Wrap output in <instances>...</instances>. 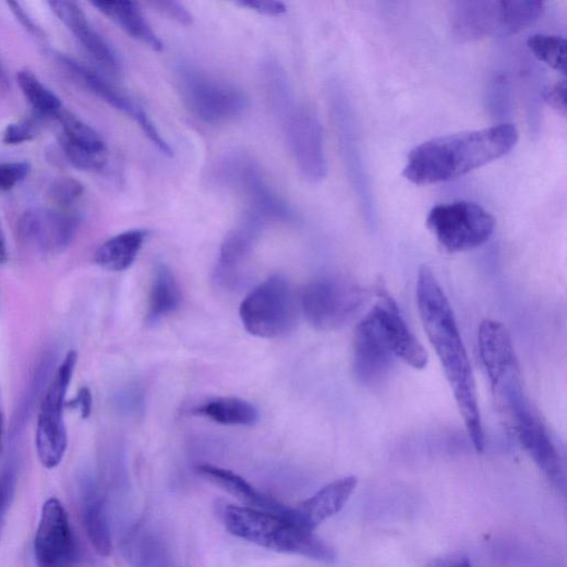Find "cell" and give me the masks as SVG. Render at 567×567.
Here are the masks:
<instances>
[{"instance_id":"836d02e7","label":"cell","mask_w":567,"mask_h":567,"mask_svg":"<svg viewBox=\"0 0 567 567\" xmlns=\"http://www.w3.org/2000/svg\"><path fill=\"white\" fill-rule=\"evenodd\" d=\"M84 186L81 182L71 178H62L53 183L50 190L52 202L59 206V209L73 205L82 197Z\"/></svg>"},{"instance_id":"d590c367","label":"cell","mask_w":567,"mask_h":567,"mask_svg":"<svg viewBox=\"0 0 567 567\" xmlns=\"http://www.w3.org/2000/svg\"><path fill=\"white\" fill-rule=\"evenodd\" d=\"M37 133V126L31 120L10 124L4 132V144L10 146L22 145L32 141Z\"/></svg>"},{"instance_id":"603a6c76","label":"cell","mask_w":567,"mask_h":567,"mask_svg":"<svg viewBox=\"0 0 567 567\" xmlns=\"http://www.w3.org/2000/svg\"><path fill=\"white\" fill-rule=\"evenodd\" d=\"M261 219L246 215L242 222L226 238L219 256L217 278L231 281L239 267L248 258L265 227Z\"/></svg>"},{"instance_id":"5bb4252c","label":"cell","mask_w":567,"mask_h":567,"mask_svg":"<svg viewBox=\"0 0 567 567\" xmlns=\"http://www.w3.org/2000/svg\"><path fill=\"white\" fill-rule=\"evenodd\" d=\"M395 354L377 319L370 312L358 325L352 340V370L366 386L382 383L390 373Z\"/></svg>"},{"instance_id":"52a82bcc","label":"cell","mask_w":567,"mask_h":567,"mask_svg":"<svg viewBox=\"0 0 567 567\" xmlns=\"http://www.w3.org/2000/svg\"><path fill=\"white\" fill-rule=\"evenodd\" d=\"M300 311V300L291 282L276 275L246 295L240 307V317L251 335L275 339L295 329Z\"/></svg>"},{"instance_id":"9c48e42d","label":"cell","mask_w":567,"mask_h":567,"mask_svg":"<svg viewBox=\"0 0 567 567\" xmlns=\"http://www.w3.org/2000/svg\"><path fill=\"white\" fill-rule=\"evenodd\" d=\"M281 122L289 149L301 174L311 183L322 182L327 173L323 128L318 118L297 101L295 95L272 106Z\"/></svg>"},{"instance_id":"8d00e7d4","label":"cell","mask_w":567,"mask_h":567,"mask_svg":"<svg viewBox=\"0 0 567 567\" xmlns=\"http://www.w3.org/2000/svg\"><path fill=\"white\" fill-rule=\"evenodd\" d=\"M157 11L177 23L190 26L193 24L192 14L180 3L177 2H154L150 3Z\"/></svg>"},{"instance_id":"5b68a950","label":"cell","mask_w":567,"mask_h":567,"mask_svg":"<svg viewBox=\"0 0 567 567\" xmlns=\"http://www.w3.org/2000/svg\"><path fill=\"white\" fill-rule=\"evenodd\" d=\"M543 12L544 4L535 0H470L455 4L451 27L462 41L504 37L533 25Z\"/></svg>"},{"instance_id":"7bdbcfd3","label":"cell","mask_w":567,"mask_h":567,"mask_svg":"<svg viewBox=\"0 0 567 567\" xmlns=\"http://www.w3.org/2000/svg\"><path fill=\"white\" fill-rule=\"evenodd\" d=\"M4 412L2 407V394H0V453H2L3 448V438H4Z\"/></svg>"},{"instance_id":"d6986e66","label":"cell","mask_w":567,"mask_h":567,"mask_svg":"<svg viewBox=\"0 0 567 567\" xmlns=\"http://www.w3.org/2000/svg\"><path fill=\"white\" fill-rule=\"evenodd\" d=\"M52 12L75 35L84 48L108 73H120V61L109 43L95 29L85 12L74 2H50Z\"/></svg>"},{"instance_id":"44dd1931","label":"cell","mask_w":567,"mask_h":567,"mask_svg":"<svg viewBox=\"0 0 567 567\" xmlns=\"http://www.w3.org/2000/svg\"><path fill=\"white\" fill-rule=\"evenodd\" d=\"M357 486V476H346L329 483L298 508H293L294 520L314 531L346 506Z\"/></svg>"},{"instance_id":"b9f144b4","label":"cell","mask_w":567,"mask_h":567,"mask_svg":"<svg viewBox=\"0 0 567 567\" xmlns=\"http://www.w3.org/2000/svg\"><path fill=\"white\" fill-rule=\"evenodd\" d=\"M8 260L9 251L7 245V239L2 226H0V263H5Z\"/></svg>"},{"instance_id":"f546056e","label":"cell","mask_w":567,"mask_h":567,"mask_svg":"<svg viewBox=\"0 0 567 567\" xmlns=\"http://www.w3.org/2000/svg\"><path fill=\"white\" fill-rule=\"evenodd\" d=\"M17 84L33 108L41 116L53 117L61 111V100L46 87L31 71L17 74Z\"/></svg>"},{"instance_id":"cb8c5ba5","label":"cell","mask_w":567,"mask_h":567,"mask_svg":"<svg viewBox=\"0 0 567 567\" xmlns=\"http://www.w3.org/2000/svg\"><path fill=\"white\" fill-rule=\"evenodd\" d=\"M82 516L86 533L96 552L108 557L112 552V536L102 494L94 482L82 487Z\"/></svg>"},{"instance_id":"f1b7e54d","label":"cell","mask_w":567,"mask_h":567,"mask_svg":"<svg viewBox=\"0 0 567 567\" xmlns=\"http://www.w3.org/2000/svg\"><path fill=\"white\" fill-rule=\"evenodd\" d=\"M61 61L68 67V69L73 71V73H75L76 76L81 79L82 82L86 85V87L89 88L96 96H98L114 109L128 114L135 122L137 121V118L145 113L144 111L146 110L144 108L119 93L92 69L65 57H61Z\"/></svg>"},{"instance_id":"8992f818","label":"cell","mask_w":567,"mask_h":567,"mask_svg":"<svg viewBox=\"0 0 567 567\" xmlns=\"http://www.w3.org/2000/svg\"><path fill=\"white\" fill-rule=\"evenodd\" d=\"M300 307L309 324L321 331H335L357 318L370 303L371 293L345 276H324L307 284Z\"/></svg>"},{"instance_id":"f35d334b","label":"cell","mask_w":567,"mask_h":567,"mask_svg":"<svg viewBox=\"0 0 567 567\" xmlns=\"http://www.w3.org/2000/svg\"><path fill=\"white\" fill-rule=\"evenodd\" d=\"M566 83L562 81L556 83L548 89H546L544 94L545 101L555 110L560 112L563 116L566 113Z\"/></svg>"},{"instance_id":"2e32d148","label":"cell","mask_w":567,"mask_h":567,"mask_svg":"<svg viewBox=\"0 0 567 567\" xmlns=\"http://www.w3.org/2000/svg\"><path fill=\"white\" fill-rule=\"evenodd\" d=\"M378 303L371 310L385 334L397 360L414 370L429 365V353L402 317L397 303L384 288H378Z\"/></svg>"},{"instance_id":"8fae6325","label":"cell","mask_w":567,"mask_h":567,"mask_svg":"<svg viewBox=\"0 0 567 567\" xmlns=\"http://www.w3.org/2000/svg\"><path fill=\"white\" fill-rule=\"evenodd\" d=\"M77 362L76 351L71 350L65 354L41 402L36 432V450L40 463L46 469L57 468L67 451L68 435L63 421V407Z\"/></svg>"},{"instance_id":"ba28073f","label":"cell","mask_w":567,"mask_h":567,"mask_svg":"<svg viewBox=\"0 0 567 567\" xmlns=\"http://www.w3.org/2000/svg\"><path fill=\"white\" fill-rule=\"evenodd\" d=\"M219 183L238 193L245 202L246 215L264 221L293 224L295 210L269 186L258 164L249 155L225 156L216 169Z\"/></svg>"},{"instance_id":"30bf717a","label":"cell","mask_w":567,"mask_h":567,"mask_svg":"<svg viewBox=\"0 0 567 567\" xmlns=\"http://www.w3.org/2000/svg\"><path fill=\"white\" fill-rule=\"evenodd\" d=\"M178 80L186 106L205 123L231 122L242 117L249 107V99L241 89L192 65L182 64Z\"/></svg>"},{"instance_id":"e575fe53","label":"cell","mask_w":567,"mask_h":567,"mask_svg":"<svg viewBox=\"0 0 567 567\" xmlns=\"http://www.w3.org/2000/svg\"><path fill=\"white\" fill-rule=\"evenodd\" d=\"M32 171L29 162L0 164V191H11L24 181Z\"/></svg>"},{"instance_id":"7c38bea8","label":"cell","mask_w":567,"mask_h":567,"mask_svg":"<svg viewBox=\"0 0 567 567\" xmlns=\"http://www.w3.org/2000/svg\"><path fill=\"white\" fill-rule=\"evenodd\" d=\"M427 226L449 253H462L485 244L495 229V220L475 203L459 201L435 206Z\"/></svg>"},{"instance_id":"4fadbf2b","label":"cell","mask_w":567,"mask_h":567,"mask_svg":"<svg viewBox=\"0 0 567 567\" xmlns=\"http://www.w3.org/2000/svg\"><path fill=\"white\" fill-rule=\"evenodd\" d=\"M37 567H74L77 543L68 514L57 499L43 507L35 538Z\"/></svg>"},{"instance_id":"83f0119b","label":"cell","mask_w":567,"mask_h":567,"mask_svg":"<svg viewBox=\"0 0 567 567\" xmlns=\"http://www.w3.org/2000/svg\"><path fill=\"white\" fill-rule=\"evenodd\" d=\"M193 414L225 425L251 427L260 420V412L251 402L237 397L210 399L193 409Z\"/></svg>"},{"instance_id":"7402d4cb","label":"cell","mask_w":567,"mask_h":567,"mask_svg":"<svg viewBox=\"0 0 567 567\" xmlns=\"http://www.w3.org/2000/svg\"><path fill=\"white\" fill-rule=\"evenodd\" d=\"M514 436L544 475L555 486L564 490V465L550 432L541 418L518 430Z\"/></svg>"},{"instance_id":"277c9868","label":"cell","mask_w":567,"mask_h":567,"mask_svg":"<svg viewBox=\"0 0 567 567\" xmlns=\"http://www.w3.org/2000/svg\"><path fill=\"white\" fill-rule=\"evenodd\" d=\"M478 342L495 408L512 432L535 412L524 391L512 337L503 323L487 319L480 325Z\"/></svg>"},{"instance_id":"d4e9b609","label":"cell","mask_w":567,"mask_h":567,"mask_svg":"<svg viewBox=\"0 0 567 567\" xmlns=\"http://www.w3.org/2000/svg\"><path fill=\"white\" fill-rule=\"evenodd\" d=\"M99 12L117 24L131 38L155 51H162L164 44L138 7L133 2H93Z\"/></svg>"},{"instance_id":"ab89813d","label":"cell","mask_w":567,"mask_h":567,"mask_svg":"<svg viewBox=\"0 0 567 567\" xmlns=\"http://www.w3.org/2000/svg\"><path fill=\"white\" fill-rule=\"evenodd\" d=\"M71 406L79 408L83 418H88L93 408V396L91 389L87 387L82 388Z\"/></svg>"},{"instance_id":"d6a6232c","label":"cell","mask_w":567,"mask_h":567,"mask_svg":"<svg viewBox=\"0 0 567 567\" xmlns=\"http://www.w3.org/2000/svg\"><path fill=\"white\" fill-rule=\"evenodd\" d=\"M17 485V471L14 466L8 465L0 470V534L14 500Z\"/></svg>"},{"instance_id":"4316f807","label":"cell","mask_w":567,"mask_h":567,"mask_svg":"<svg viewBox=\"0 0 567 567\" xmlns=\"http://www.w3.org/2000/svg\"><path fill=\"white\" fill-rule=\"evenodd\" d=\"M148 234L146 230H130L111 238L96 252V263L111 272L128 269L144 248Z\"/></svg>"},{"instance_id":"74e56055","label":"cell","mask_w":567,"mask_h":567,"mask_svg":"<svg viewBox=\"0 0 567 567\" xmlns=\"http://www.w3.org/2000/svg\"><path fill=\"white\" fill-rule=\"evenodd\" d=\"M239 4L242 8H246L265 16H280L288 12L286 4L275 2V0H249V2H241Z\"/></svg>"},{"instance_id":"9a60e30c","label":"cell","mask_w":567,"mask_h":567,"mask_svg":"<svg viewBox=\"0 0 567 567\" xmlns=\"http://www.w3.org/2000/svg\"><path fill=\"white\" fill-rule=\"evenodd\" d=\"M79 220L62 209L36 207L28 209L20 224L22 239L46 255L63 252L73 241Z\"/></svg>"},{"instance_id":"7a4b0ae2","label":"cell","mask_w":567,"mask_h":567,"mask_svg":"<svg viewBox=\"0 0 567 567\" xmlns=\"http://www.w3.org/2000/svg\"><path fill=\"white\" fill-rule=\"evenodd\" d=\"M518 140L510 123L435 137L410 153L403 176L417 185L447 182L507 156Z\"/></svg>"},{"instance_id":"3957f363","label":"cell","mask_w":567,"mask_h":567,"mask_svg":"<svg viewBox=\"0 0 567 567\" xmlns=\"http://www.w3.org/2000/svg\"><path fill=\"white\" fill-rule=\"evenodd\" d=\"M217 514L231 534L250 543L322 562L336 559L331 546L291 518L226 503L217 506Z\"/></svg>"},{"instance_id":"e0dca14e","label":"cell","mask_w":567,"mask_h":567,"mask_svg":"<svg viewBox=\"0 0 567 567\" xmlns=\"http://www.w3.org/2000/svg\"><path fill=\"white\" fill-rule=\"evenodd\" d=\"M56 119L62 128L60 146L70 164L80 170H101L108 159L102 136L89 124L69 112L60 111Z\"/></svg>"},{"instance_id":"484cf974","label":"cell","mask_w":567,"mask_h":567,"mask_svg":"<svg viewBox=\"0 0 567 567\" xmlns=\"http://www.w3.org/2000/svg\"><path fill=\"white\" fill-rule=\"evenodd\" d=\"M182 304L179 281L171 268L159 263L155 269L147 312L148 325H156L165 317L176 313Z\"/></svg>"},{"instance_id":"6da1fadb","label":"cell","mask_w":567,"mask_h":567,"mask_svg":"<svg viewBox=\"0 0 567 567\" xmlns=\"http://www.w3.org/2000/svg\"><path fill=\"white\" fill-rule=\"evenodd\" d=\"M422 326L435 349L476 451L485 447L474 376L451 304L434 272L422 265L415 288Z\"/></svg>"},{"instance_id":"1f68e13d","label":"cell","mask_w":567,"mask_h":567,"mask_svg":"<svg viewBox=\"0 0 567 567\" xmlns=\"http://www.w3.org/2000/svg\"><path fill=\"white\" fill-rule=\"evenodd\" d=\"M487 105L494 117H506L511 111V86L507 75L493 77L487 89Z\"/></svg>"},{"instance_id":"60d3db41","label":"cell","mask_w":567,"mask_h":567,"mask_svg":"<svg viewBox=\"0 0 567 567\" xmlns=\"http://www.w3.org/2000/svg\"><path fill=\"white\" fill-rule=\"evenodd\" d=\"M427 567H472V564L465 556H451L433 560Z\"/></svg>"},{"instance_id":"ac0fdd59","label":"cell","mask_w":567,"mask_h":567,"mask_svg":"<svg viewBox=\"0 0 567 567\" xmlns=\"http://www.w3.org/2000/svg\"><path fill=\"white\" fill-rule=\"evenodd\" d=\"M343 98L339 91L333 92V109L340 137L341 154L350 177L349 179L359 194L361 205L367 215L372 216L374 202L360 154L357 126L353 125L351 110Z\"/></svg>"},{"instance_id":"4dcf8cb0","label":"cell","mask_w":567,"mask_h":567,"mask_svg":"<svg viewBox=\"0 0 567 567\" xmlns=\"http://www.w3.org/2000/svg\"><path fill=\"white\" fill-rule=\"evenodd\" d=\"M528 48L538 60L565 74L566 41L563 37L535 34L528 39Z\"/></svg>"},{"instance_id":"ffe728a7","label":"cell","mask_w":567,"mask_h":567,"mask_svg":"<svg viewBox=\"0 0 567 567\" xmlns=\"http://www.w3.org/2000/svg\"><path fill=\"white\" fill-rule=\"evenodd\" d=\"M196 472L212 482L236 496L244 507L276 514L294 520L293 508H290L270 496L257 490L249 481L231 470L217 466L203 463L195 468Z\"/></svg>"}]
</instances>
